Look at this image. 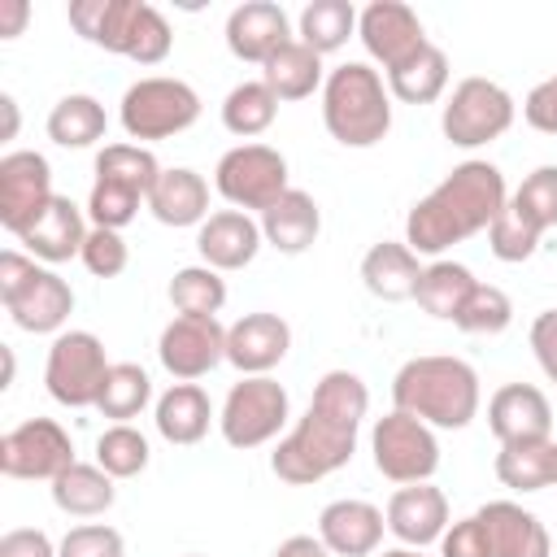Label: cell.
I'll return each instance as SVG.
<instances>
[{
    "label": "cell",
    "instance_id": "obj_13",
    "mask_svg": "<svg viewBox=\"0 0 557 557\" xmlns=\"http://www.w3.org/2000/svg\"><path fill=\"white\" fill-rule=\"evenodd\" d=\"M52 165L44 152L17 148L0 157V226L22 235L52 205Z\"/></svg>",
    "mask_w": 557,
    "mask_h": 557
},
{
    "label": "cell",
    "instance_id": "obj_8",
    "mask_svg": "<svg viewBox=\"0 0 557 557\" xmlns=\"http://www.w3.org/2000/svg\"><path fill=\"white\" fill-rule=\"evenodd\" d=\"M513 96L492 78H461L444 100L440 131L457 148H483L513 126Z\"/></svg>",
    "mask_w": 557,
    "mask_h": 557
},
{
    "label": "cell",
    "instance_id": "obj_5",
    "mask_svg": "<svg viewBox=\"0 0 557 557\" xmlns=\"http://www.w3.org/2000/svg\"><path fill=\"white\" fill-rule=\"evenodd\" d=\"M0 300H4L9 318L30 335L61 331L70 309H74L70 283L57 270L39 265L30 252H17V248L0 252Z\"/></svg>",
    "mask_w": 557,
    "mask_h": 557
},
{
    "label": "cell",
    "instance_id": "obj_16",
    "mask_svg": "<svg viewBox=\"0 0 557 557\" xmlns=\"http://www.w3.org/2000/svg\"><path fill=\"white\" fill-rule=\"evenodd\" d=\"M487 426L500 444H535L553 440V409L548 396L531 383H505L487 400Z\"/></svg>",
    "mask_w": 557,
    "mask_h": 557
},
{
    "label": "cell",
    "instance_id": "obj_23",
    "mask_svg": "<svg viewBox=\"0 0 557 557\" xmlns=\"http://www.w3.org/2000/svg\"><path fill=\"white\" fill-rule=\"evenodd\" d=\"M479 522L487 531L492 557H548L553 553L544 522L513 500H487L479 509Z\"/></svg>",
    "mask_w": 557,
    "mask_h": 557
},
{
    "label": "cell",
    "instance_id": "obj_9",
    "mask_svg": "<svg viewBox=\"0 0 557 557\" xmlns=\"http://www.w3.org/2000/svg\"><path fill=\"white\" fill-rule=\"evenodd\" d=\"M213 187L226 205L235 209H257L265 213L283 191H292L287 183V157L270 144H239L231 152H222L218 170H213Z\"/></svg>",
    "mask_w": 557,
    "mask_h": 557
},
{
    "label": "cell",
    "instance_id": "obj_51",
    "mask_svg": "<svg viewBox=\"0 0 557 557\" xmlns=\"http://www.w3.org/2000/svg\"><path fill=\"white\" fill-rule=\"evenodd\" d=\"M0 557H57V544L39 527H17L0 535Z\"/></svg>",
    "mask_w": 557,
    "mask_h": 557
},
{
    "label": "cell",
    "instance_id": "obj_50",
    "mask_svg": "<svg viewBox=\"0 0 557 557\" xmlns=\"http://www.w3.org/2000/svg\"><path fill=\"white\" fill-rule=\"evenodd\" d=\"M531 352H535L540 370L557 383V309L535 313V322H531Z\"/></svg>",
    "mask_w": 557,
    "mask_h": 557
},
{
    "label": "cell",
    "instance_id": "obj_54",
    "mask_svg": "<svg viewBox=\"0 0 557 557\" xmlns=\"http://www.w3.org/2000/svg\"><path fill=\"white\" fill-rule=\"evenodd\" d=\"M0 109H4V139L17 135V100L13 96H0Z\"/></svg>",
    "mask_w": 557,
    "mask_h": 557
},
{
    "label": "cell",
    "instance_id": "obj_45",
    "mask_svg": "<svg viewBox=\"0 0 557 557\" xmlns=\"http://www.w3.org/2000/svg\"><path fill=\"white\" fill-rule=\"evenodd\" d=\"M487 248H492V257L496 261H527L535 248H540V231H531L509 205L500 209V218L487 226Z\"/></svg>",
    "mask_w": 557,
    "mask_h": 557
},
{
    "label": "cell",
    "instance_id": "obj_37",
    "mask_svg": "<svg viewBox=\"0 0 557 557\" xmlns=\"http://www.w3.org/2000/svg\"><path fill=\"white\" fill-rule=\"evenodd\" d=\"M148 400H152V379H148V370L135 366V361H113L109 374H104V387H100L96 409H100L104 418H113V422H131V418L144 413Z\"/></svg>",
    "mask_w": 557,
    "mask_h": 557
},
{
    "label": "cell",
    "instance_id": "obj_48",
    "mask_svg": "<svg viewBox=\"0 0 557 557\" xmlns=\"http://www.w3.org/2000/svg\"><path fill=\"white\" fill-rule=\"evenodd\" d=\"M440 557H492V544H487V531H483L479 513L453 522L440 535Z\"/></svg>",
    "mask_w": 557,
    "mask_h": 557
},
{
    "label": "cell",
    "instance_id": "obj_46",
    "mask_svg": "<svg viewBox=\"0 0 557 557\" xmlns=\"http://www.w3.org/2000/svg\"><path fill=\"white\" fill-rule=\"evenodd\" d=\"M78 261H83L87 274H96V278H117V274L126 270V261H131V248H126L122 231L91 226V231H87V244H83V252H78Z\"/></svg>",
    "mask_w": 557,
    "mask_h": 557
},
{
    "label": "cell",
    "instance_id": "obj_4",
    "mask_svg": "<svg viewBox=\"0 0 557 557\" xmlns=\"http://www.w3.org/2000/svg\"><path fill=\"white\" fill-rule=\"evenodd\" d=\"M322 122L344 148H374L392 131V91L366 61H344L322 83Z\"/></svg>",
    "mask_w": 557,
    "mask_h": 557
},
{
    "label": "cell",
    "instance_id": "obj_1",
    "mask_svg": "<svg viewBox=\"0 0 557 557\" xmlns=\"http://www.w3.org/2000/svg\"><path fill=\"white\" fill-rule=\"evenodd\" d=\"M366 405H370V392H366L361 374L326 370L313 387L305 418L270 453V470L292 487H309V483L335 474L339 466H348V457L357 453Z\"/></svg>",
    "mask_w": 557,
    "mask_h": 557
},
{
    "label": "cell",
    "instance_id": "obj_40",
    "mask_svg": "<svg viewBox=\"0 0 557 557\" xmlns=\"http://www.w3.org/2000/svg\"><path fill=\"white\" fill-rule=\"evenodd\" d=\"M148 457H152V448H148L144 431H135L131 422H113V426L96 440V466H100L104 474H113V479H135V474H144V470H148Z\"/></svg>",
    "mask_w": 557,
    "mask_h": 557
},
{
    "label": "cell",
    "instance_id": "obj_34",
    "mask_svg": "<svg viewBox=\"0 0 557 557\" xmlns=\"http://www.w3.org/2000/svg\"><path fill=\"white\" fill-rule=\"evenodd\" d=\"M444 87H448V57L435 44H426L422 52H413L405 65L387 74V91L400 104H431L444 96Z\"/></svg>",
    "mask_w": 557,
    "mask_h": 557
},
{
    "label": "cell",
    "instance_id": "obj_27",
    "mask_svg": "<svg viewBox=\"0 0 557 557\" xmlns=\"http://www.w3.org/2000/svg\"><path fill=\"white\" fill-rule=\"evenodd\" d=\"M418 278H422V265L409 244L383 239L361 257V283L379 300H413Z\"/></svg>",
    "mask_w": 557,
    "mask_h": 557
},
{
    "label": "cell",
    "instance_id": "obj_11",
    "mask_svg": "<svg viewBox=\"0 0 557 557\" xmlns=\"http://www.w3.org/2000/svg\"><path fill=\"white\" fill-rule=\"evenodd\" d=\"M370 453H374V470L392 483H426L440 470L435 431L426 422H418L413 413H400V409H392L387 418L374 422Z\"/></svg>",
    "mask_w": 557,
    "mask_h": 557
},
{
    "label": "cell",
    "instance_id": "obj_18",
    "mask_svg": "<svg viewBox=\"0 0 557 557\" xmlns=\"http://www.w3.org/2000/svg\"><path fill=\"white\" fill-rule=\"evenodd\" d=\"M261 244H265L261 222L248 218L244 209H218V213H209V218L200 222V231H196L200 265H213L218 274L252 265V257L261 252Z\"/></svg>",
    "mask_w": 557,
    "mask_h": 557
},
{
    "label": "cell",
    "instance_id": "obj_22",
    "mask_svg": "<svg viewBox=\"0 0 557 557\" xmlns=\"http://www.w3.org/2000/svg\"><path fill=\"white\" fill-rule=\"evenodd\" d=\"M87 231H91V226L83 222V209H78L70 196H52V205L17 235V244H26V252H30L35 261L57 265V261H70V257L83 252Z\"/></svg>",
    "mask_w": 557,
    "mask_h": 557
},
{
    "label": "cell",
    "instance_id": "obj_41",
    "mask_svg": "<svg viewBox=\"0 0 557 557\" xmlns=\"http://www.w3.org/2000/svg\"><path fill=\"white\" fill-rule=\"evenodd\" d=\"M509 209L531 226V231H553L557 226V165H540L531 170L518 191L509 196Z\"/></svg>",
    "mask_w": 557,
    "mask_h": 557
},
{
    "label": "cell",
    "instance_id": "obj_25",
    "mask_svg": "<svg viewBox=\"0 0 557 557\" xmlns=\"http://www.w3.org/2000/svg\"><path fill=\"white\" fill-rule=\"evenodd\" d=\"M318 231H322V209H318V200H313L309 191H300V187L283 191V196L261 213V235H265V244L278 248V252H287V257L305 252V248L318 239Z\"/></svg>",
    "mask_w": 557,
    "mask_h": 557
},
{
    "label": "cell",
    "instance_id": "obj_12",
    "mask_svg": "<svg viewBox=\"0 0 557 557\" xmlns=\"http://www.w3.org/2000/svg\"><path fill=\"white\" fill-rule=\"evenodd\" d=\"M74 466V440L52 418H26L0 440V470L9 479H57Z\"/></svg>",
    "mask_w": 557,
    "mask_h": 557
},
{
    "label": "cell",
    "instance_id": "obj_6",
    "mask_svg": "<svg viewBox=\"0 0 557 557\" xmlns=\"http://www.w3.org/2000/svg\"><path fill=\"white\" fill-rule=\"evenodd\" d=\"M200 117V96L191 83L183 78H165V74H152V78H139L126 87L122 96V109H117V122L131 139H170V135H183L187 126H196Z\"/></svg>",
    "mask_w": 557,
    "mask_h": 557
},
{
    "label": "cell",
    "instance_id": "obj_44",
    "mask_svg": "<svg viewBox=\"0 0 557 557\" xmlns=\"http://www.w3.org/2000/svg\"><path fill=\"white\" fill-rule=\"evenodd\" d=\"M139 205H148V200H144L135 187H122V183H104V178H96V183H91V196H87V218H91V226L122 231V226H131V222H135Z\"/></svg>",
    "mask_w": 557,
    "mask_h": 557
},
{
    "label": "cell",
    "instance_id": "obj_56",
    "mask_svg": "<svg viewBox=\"0 0 557 557\" xmlns=\"http://www.w3.org/2000/svg\"><path fill=\"white\" fill-rule=\"evenodd\" d=\"M187 557H196V553H187Z\"/></svg>",
    "mask_w": 557,
    "mask_h": 557
},
{
    "label": "cell",
    "instance_id": "obj_39",
    "mask_svg": "<svg viewBox=\"0 0 557 557\" xmlns=\"http://www.w3.org/2000/svg\"><path fill=\"white\" fill-rule=\"evenodd\" d=\"M157 174H161V165H157V157H152L144 144H104V148L96 152V178L135 187L144 200H148Z\"/></svg>",
    "mask_w": 557,
    "mask_h": 557
},
{
    "label": "cell",
    "instance_id": "obj_21",
    "mask_svg": "<svg viewBox=\"0 0 557 557\" xmlns=\"http://www.w3.org/2000/svg\"><path fill=\"white\" fill-rule=\"evenodd\" d=\"M292 348V326L278 313H244L226 326V361L239 374H270Z\"/></svg>",
    "mask_w": 557,
    "mask_h": 557
},
{
    "label": "cell",
    "instance_id": "obj_36",
    "mask_svg": "<svg viewBox=\"0 0 557 557\" xmlns=\"http://www.w3.org/2000/svg\"><path fill=\"white\" fill-rule=\"evenodd\" d=\"M274 117H278V96H274L261 78L231 87L226 100H222V126H226L231 135H239V139L265 135V131L274 126Z\"/></svg>",
    "mask_w": 557,
    "mask_h": 557
},
{
    "label": "cell",
    "instance_id": "obj_3",
    "mask_svg": "<svg viewBox=\"0 0 557 557\" xmlns=\"http://www.w3.org/2000/svg\"><path fill=\"white\" fill-rule=\"evenodd\" d=\"M392 400L400 413H413L426 426L461 431L479 413V374L461 357H409L392 379Z\"/></svg>",
    "mask_w": 557,
    "mask_h": 557
},
{
    "label": "cell",
    "instance_id": "obj_15",
    "mask_svg": "<svg viewBox=\"0 0 557 557\" xmlns=\"http://www.w3.org/2000/svg\"><path fill=\"white\" fill-rule=\"evenodd\" d=\"M357 39L366 44V52L392 74L396 65H405L413 52H422L431 39L418 22V13L400 0H374L357 13Z\"/></svg>",
    "mask_w": 557,
    "mask_h": 557
},
{
    "label": "cell",
    "instance_id": "obj_24",
    "mask_svg": "<svg viewBox=\"0 0 557 557\" xmlns=\"http://www.w3.org/2000/svg\"><path fill=\"white\" fill-rule=\"evenodd\" d=\"M148 209L161 226H200L209 218V183L187 165H170L157 174Z\"/></svg>",
    "mask_w": 557,
    "mask_h": 557
},
{
    "label": "cell",
    "instance_id": "obj_26",
    "mask_svg": "<svg viewBox=\"0 0 557 557\" xmlns=\"http://www.w3.org/2000/svg\"><path fill=\"white\" fill-rule=\"evenodd\" d=\"M152 422L161 431V440L187 448V444H200L209 435V422H213V405H209V392L200 383H174L170 392L157 396V409H152Z\"/></svg>",
    "mask_w": 557,
    "mask_h": 557
},
{
    "label": "cell",
    "instance_id": "obj_14",
    "mask_svg": "<svg viewBox=\"0 0 557 557\" xmlns=\"http://www.w3.org/2000/svg\"><path fill=\"white\" fill-rule=\"evenodd\" d=\"M157 357H161V366L178 383H196L213 366L226 361V326L218 318H187V313H178L174 322H165V331L157 339Z\"/></svg>",
    "mask_w": 557,
    "mask_h": 557
},
{
    "label": "cell",
    "instance_id": "obj_20",
    "mask_svg": "<svg viewBox=\"0 0 557 557\" xmlns=\"http://www.w3.org/2000/svg\"><path fill=\"white\" fill-rule=\"evenodd\" d=\"M383 531H387V518L370 500L344 496V500H331L318 513V540L335 557H374L379 544H383Z\"/></svg>",
    "mask_w": 557,
    "mask_h": 557
},
{
    "label": "cell",
    "instance_id": "obj_30",
    "mask_svg": "<svg viewBox=\"0 0 557 557\" xmlns=\"http://www.w3.org/2000/svg\"><path fill=\"white\" fill-rule=\"evenodd\" d=\"M496 479L505 487H513V492L557 487V440L500 444V453H496Z\"/></svg>",
    "mask_w": 557,
    "mask_h": 557
},
{
    "label": "cell",
    "instance_id": "obj_55",
    "mask_svg": "<svg viewBox=\"0 0 557 557\" xmlns=\"http://www.w3.org/2000/svg\"><path fill=\"white\" fill-rule=\"evenodd\" d=\"M374 557H426V553H422V548H405V544H400V548H383V553H374Z\"/></svg>",
    "mask_w": 557,
    "mask_h": 557
},
{
    "label": "cell",
    "instance_id": "obj_38",
    "mask_svg": "<svg viewBox=\"0 0 557 557\" xmlns=\"http://www.w3.org/2000/svg\"><path fill=\"white\" fill-rule=\"evenodd\" d=\"M170 305L187 318H218L226 305V278L213 265H183L170 278Z\"/></svg>",
    "mask_w": 557,
    "mask_h": 557
},
{
    "label": "cell",
    "instance_id": "obj_53",
    "mask_svg": "<svg viewBox=\"0 0 557 557\" xmlns=\"http://www.w3.org/2000/svg\"><path fill=\"white\" fill-rule=\"evenodd\" d=\"M26 17H30V4L26 0H0V39L22 35Z\"/></svg>",
    "mask_w": 557,
    "mask_h": 557
},
{
    "label": "cell",
    "instance_id": "obj_47",
    "mask_svg": "<svg viewBox=\"0 0 557 557\" xmlns=\"http://www.w3.org/2000/svg\"><path fill=\"white\" fill-rule=\"evenodd\" d=\"M57 557H126V544H122V531L104 522H83L65 531V540L57 544Z\"/></svg>",
    "mask_w": 557,
    "mask_h": 557
},
{
    "label": "cell",
    "instance_id": "obj_7",
    "mask_svg": "<svg viewBox=\"0 0 557 557\" xmlns=\"http://www.w3.org/2000/svg\"><path fill=\"white\" fill-rule=\"evenodd\" d=\"M287 387L270 374H239V383H231L226 400H222V413H218V426H222V440L231 448H261L270 444L283 422H287Z\"/></svg>",
    "mask_w": 557,
    "mask_h": 557
},
{
    "label": "cell",
    "instance_id": "obj_43",
    "mask_svg": "<svg viewBox=\"0 0 557 557\" xmlns=\"http://www.w3.org/2000/svg\"><path fill=\"white\" fill-rule=\"evenodd\" d=\"M174 48V30L170 22L161 17V9H152L148 0H139V13H135V26H131V39H126V61L135 65H161Z\"/></svg>",
    "mask_w": 557,
    "mask_h": 557
},
{
    "label": "cell",
    "instance_id": "obj_33",
    "mask_svg": "<svg viewBox=\"0 0 557 557\" xmlns=\"http://www.w3.org/2000/svg\"><path fill=\"white\" fill-rule=\"evenodd\" d=\"M474 274H470V265H461V261H431V265H422V278H418V292H413V300L431 313V318H444V322H453L457 313H461V305H466V296L474 292Z\"/></svg>",
    "mask_w": 557,
    "mask_h": 557
},
{
    "label": "cell",
    "instance_id": "obj_17",
    "mask_svg": "<svg viewBox=\"0 0 557 557\" xmlns=\"http://www.w3.org/2000/svg\"><path fill=\"white\" fill-rule=\"evenodd\" d=\"M292 22L274 0H244L239 9H231L226 17V48L239 61L265 65L274 52H283L292 44Z\"/></svg>",
    "mask_w": 557,
    "mask_h": 557
},
{
    "label": "cell",
    "instance_id": "obj_19",
    "mask_svg": "<svg viewBox=\"0 0 557 557\" xmlns=\"http://www.w3.org/2000/svg\"><path fill=\"white\" fill-rule=\"evenodd\" d=\"M383 518L405 548H426L440 544V535L448 531V496L431 483H405L392 492Z\"/></svg>",
    "mask_w": 557,
    "mask_h": 557
},
{
    "label": "cell",
    "instance_id": "obj_49",
    "mask_svg": "<svg viewBox=\"0 0 557 557\" xmlns=\"http://www.w3.org/2000/svg\"><path fill=\"white\" fill-rule=\"evenodd\" d=\"M522 117H527V126H535V131H544V135H557V74L544 78V83H535V87L527 91Z\"/></svg>",
    "mask_w": 557,
    "mask_h": 557
},
{
    "label": "cell",
    "instance_id": "obj_31",
    "mask_svg": "<svg viewBox=\"0 0 557 557\" xmlns=\"http://www.w3.org/2000/svg\"><path fill=\"white\" fill-rule=\"evenodd\" d=\"M261 83L278 96V100H305L313 96L326 74H322V57L313 48H305L300 39H292L283 52H274L265 65H261Z\"/></svg>",
    "mask_w": 557,
    "mask_h": 557
},
{
    "label": "cell",
    "instance_id": "obj_2",
    "mask_svg": "<svg viewBox=\"0 0 557 557\" xmlns=\"http://www.w3.org/2000/svg\"><path fill=\"white\" fill-rule=\"evenodd\" d=\"M509 205L505 174L492 161H461L435 183L405 218V244L418 257H440L444 248L487 231Z\"/></svg>",
    "mask_w": 557,
    "mask_h": 557
},
{
    "label": "cell",
    "instance_id": "obj_42",
    "mask_svg": "<svg viewBox=\"0 0 557 557\" xmlns=\"http://www.w3.org/2000/svg\"><path fill=\"white\" fill-rule=\"evenodd\" d=\"M509 322H513V300L496 283H474L461 313L453 318V326L466 335H500Z\"/></svg>",
    "mask_w": 557,
    "mask_h": 557
},
{
    "label": "cell",
    "instance_id": "obj_35",
    "mask_svg": "<svg viewBox=\"0 0 557 557\" xmlns=\"http://www.w3.org/2000/svg\"><path fill=\"white\" fill-rule=\"evenodd\" d=\"M357 35V9L348 0H313L300 9V44L318 57L339 52Z\"/></svg>",
    "mask_w": 557,
    "mask_h": 557
},
{
    "label": "cell",
    "instance_id": "obj_32",
    "mask_svg": "<svg viewBox=\"0 0 557 557\" xmlns=\"http://www.w3.org/2000/svg\"><path fill=\"white\" fill-rule=\"evenodd\" d=\"M104 131H109L104 104L87 91L61 96L48 113V139L61 144V148H91L96 139H104Z\"/></svg>",
    "mask_w": 557,
    "mask_h": 557
},
{
    "label": "cell",
    "instance_id": "obj_52",
    "mask_svg": "<svg viewBox=\"0 0 557 557\" xmlns=\"http://www.w3.org/2000/svg\"><path fill=\"white\" fill-rule=\"evenodd\" d=\"M274 557H335L318 535H287L278 548H274Z\"/></svg>",
    "mask_w": 557,
    "mask_h": 557
},
{
    "label": "cell",
    "instance_id": "obj_10",
    "mask_svg": "<svg viewBox=\"0 0 557 557\" xmlns=\"http://www.w3.org/2000/svg\"><path fill=\"white\" fill-rule=\"evenodd\" d=\"M104 374H109V357L91 331H61L52 339L48 361H44V383H48V396L57 405H65V409L96 405Z\"/></svg>",
    "mask_w": 557,
    "mask_h": 557
},
{
    "label": "cell",
    "instance_id": "obj_29",
    "mask_svg": "<svg viewBox=\"0 0 557 557\" xmlns=\"http://www.w3.org/2000/svg\"><path fill=\"white\" fill-rule=\"evenodd\" d=\"M113 500H117L113 474H104L91 461H74L70 470H61L52 479V505L70 518H100Z\"/></svg>",
    "mask_w": 557,
    "mask_h": 557
},
{
    "label": "cell",
    "instance_id": "obj_28",
    "mask_svg": "<svg viewBox=\"0 0 557 557\" xmlns=\"http://www.w3.org/2000/svg\"><path fill=\"white\" fill-rule=\"evenodd\" d=\"M135 13H139V0H70V26L87 44L117 52V57L126 52Z\"/></svg>",
    "mask_w": 557,
    "mask_h": 557
}]
</instances>
